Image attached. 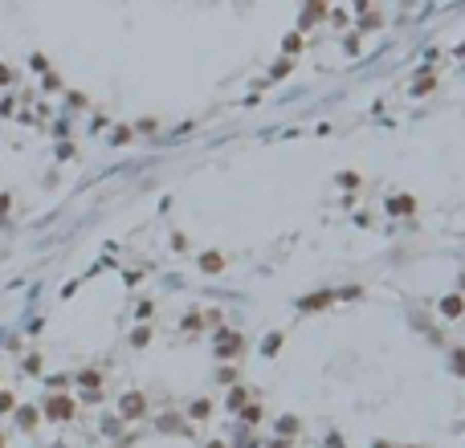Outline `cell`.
<instances>
[{
    "mask_svg": "<svg viewBox=\"0 0 465 448\" xmlns=\"http://www.w3.org/2000/svg\"><path fill=\"white\" fill-rule=\"evenodd\" d=\"M69 412H74V403H69V399H49V416H53V420H65V416H69Z\"/></svg>",
    "mask_w": 465,
    "mask_h": 448,
    "instance_id": "1",
    "label": "cell"
},
{
    "mask_svg": "<svg viewBox=\"0 0 465 448\" xmlns=\"http://www.w3.org/2000/svg\"><path fill=\"white\" fill-rule=\"evenodd\" d=\"M122 416H143V399L139 395H127L122 399Z\"/></svg>",
    "mask_w": 465,
    "mask_h": 448,
    "instance_id": "2",
    "label": "cell"
},
{
    "mask_svg": "<svg viewBox=\"0 0 465 448\" xmlns=\"http://www.w3.org/2000/svg\"><path fill=\"white\" fill-rule=\"evenodd\" d=\"M445 314H461V297H449L445 302Z\"/></svg>",
    "mask_w": 465,
    "mask_h": 448,
    "instance_id": "3",
    "label": "cell"
},
{
    "mask_svg": "<svg viewBox=\"0 0 465 448\" xmlns=\"http://www.w3.org/2000/svg\"><path fill=\"white\" fill-rule=\"evenodd\" d=\"M4 208H8V196H0V212H4Z\"/></svg>",
    "mask_w": 465,
    "mask_h": 448,
    "instance_id": "4",
    "label": "cell"
}]
</instances>
